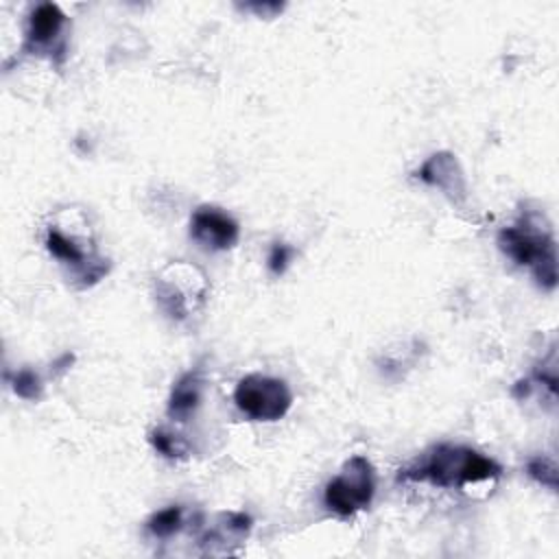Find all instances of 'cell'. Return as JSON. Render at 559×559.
Wrapping results in <instances>:
<instances>
[{
	"mask_svg": "<svg viewBox=\"0 0 559 559\" xmlns=\"http://www.w3.org/2000/svg\"><path fill=\"white\" fill-rule=\"evenodd\" d=\"M234 404L253 421H277L293 406V393L282 378L249 373L234 389Z\"/></svg>",
	"mask_w": 559,
	"mask_h": 559,
	"instance_id": "obj_6",
	"label": "cell"
},
{
	"mask_svg": "<svg viewBox=\"0 0 559 559\" xmlns=\"http://www.w3.org/2000/svg\"><path fill=\"white\" fill-rule=\"evenodd\" d=\"M245 9H251V11H255V13L262 15V17H273L277 11L284 9V4H275V2H266V4H247Z\"/></svg>",
	"mask_w": 559,
	"mask_h": 559,
	"instance_id": "obj_17",
	"label": "cell"
},
{
	"mask_svg": "<svg viewBox=\"0 0 559 559\" xmlns=\"http://www.w3.org/2000/svg\"><path fill=\"white\" fill-rule=\"evenodd\" d=\"M526 474L539 483L542 487H548V489H557V465L552 459L548 456H533L528 463H526Z\"/></svg>",
	"mask_w": 559,
	"mask_h": 559,
	"instance_id": "obj_15",
	"label": "cell"
},
{
	"mask_svg": "<svg viewBox=\"0 0 559 559\" xmlns=\"http://www.w3.org/2000/svg\"><path fill=\"white\" fill-rule=\"evenodd\" d=\"M290 258H293V249L286 247V245H282V242H275V245L271 247V253H269V269H271L275 275H282V273L286 271Z\"/></svg>",
	"mask_w": 559,
	"mask_h": 559,
	"instance_id": "obj_16",
	"label": "cell"
},
{
	"mask_svg": "<svg viewBox=\"0 0 559 559\" xmlns=\"http://www.w3.org/2000/svg\"><path fill=\"white\" fill-rule=\"evenodd\" d=\"M207 297V275L186 260L168 262L155 277V299L164 314L175 323H186L201 314Z\"/></svg>",
	"mask_w": 559,
	"mask_h": 559,
	"instance_id": "obj_4",
	"label": "cell"
},
{
	"mask_svg": "<svg viewBox=\"0 0 559 559\" xmlns=\"http://www.w3.org/2000/svg\"><path fill=\"white\" fill-rule=\"evenodd\" d=\"M498 245L518 266L531 269L546 290L557 286V247L552 225L544 210H522L520 218L498 231Z\"/></svg>",
	"mask_w": 559,
	"mask_h": 559,
	"instance_id": "obj_3",
	"label": "cell"
},
{
	"mask_svg": "<svg viewBox=\"0 0 559 559\" xmlns=\"http://www.w3.org/2000/svg\"><path fill=\"white\" fill-rule=\"evenodd\" d=\"M63 26H66V15L57 4L52 2L37 4L28 17L24 48L33 52H41V50L61 52Z\"/></svg>",
	"mask_w": 559,
	"mask_h": 559,
	"instance_id": "obj_9",
	"label": "cell"
},
{
	"mask_svg": "<svg viewBox=\"0 0 559 559\" xmlns=\"http://www.w3.org/2000/svg\"><path fill=\"white\" fill-rule=\"evenodd\" d=\"M181 526H183V507H179V504L159 509L146 520V531L157 539L173 537L175 533L181 531Z\"/></svg>",
	"mask_w": 559,
	"mask_h": 559,
	"instance_id": "obj_12",
	"label": "cell"
},
{
	"mask_svg": "<svg viewBox=\"0 0 559 559\" xmlns=\"http://www.w3.org/2000/svg\"><path fill=\"white\" fill-rule=\"evenodd\" d=\"M44 242L48 253L70 269V280L76 288L94 286L109 269L107 260L98 253L94 229L83 210L68 207L59 212L48 225Z\"/></svg>",
	"mask_w": 559,
	"mask_h": 559,
	"instance_id": "obj_2",
	"label": "cell"
},
{
	"mask_svg": "<svg viewBox=\"0 0 559 559\" xmlns=\"http://www.w3.org/2000/svg\"><path fill=\"white\" fill-rule=\"evenodd\" d=\"M251 533V518L240 511L218 513L216 520L203 531L199 544L207 555L231 552L236 544H242Z\"/></svg>",
	"mask_w": 559,
	"mask_h": 559,
	"instance_id": "obj_10",
	"label": "cell"
},
{
	"mask_svg": "<svg viewBox=\"0 0 559 559\" xmlns=\"http://www.w3.org/2000/svg\"><path fill=\"white\" fill-rule=\"evenodd\" d=\"M415 177L419 181H424L426 186L441 190L452 203L463 205L465 199H467V181H465L463 168H461L459 159L448 151L432 153L415 170Z\"/></svg>",
	"mask_w": 559,
	"mask_h": 559,
	"instance_id": "obj_8",
	"label": "cell"
},
{
	"mask_svg": "<svg viewBox=\"0 0 559 559\" xmlns=\"http://www.w3.org/2000/svg\"><path fill=\"white\" fill-rule=\"evenodd\" d=\"M376 493V469L362 454L349 456L323 489V504L338 518L365 511Z\"/></svg>",
	"mask_w": 559,
	"mask_h": 559,
	"instance_id": "obj_5",
	"label": "cell"
},
{
	"mask_svg": "<svg viewBox=\"0 0 559 559\" xmlns=\"http://www.w3.org/2000/svg\"><path fill=\"white\" fill-rule=\"evenodd\" d=\"M190 238L207 251H227L236 247L240 227L225 210L216 205H201L190 216Z\"/></svg>",
	"mask_w": 559,
	"mask_h": 559,
	"instance_id": "obj_7",
	"label": "cell"
},
{
	"mask_svg": "<svg viewBox=\"0 0 559 559\" xmlns=\"http://www.w3.org/2000/svg\"><path fill=\"white\" fill-rule=\"evenodd\" d=\"M203 397V376L199 369L186 371L170 389L166 413L173 421H188Z\"/></svg>",
	"mask_w": 559,
	"mask_h": 559,
	"instance_id": "obj_11",
	"label": "cell"
},
{
	"mask_svg": "<svg viewBox=\"0 0 559 559\" xmlns=\"http://www.w3.org/2000/svg\"><path fill=\"white\" fill-rule=\"evenodd\" d=\"M500 474L502 467L478 450L454 443H439L415 463L400 469L397 480L430 483L441 489H461L472 493L483 485L491 487Z\"/></svg>",
	"mask_w": 559,
	"mask_h": 559,
	"instance_id": "obj_1",
	"label": "cell"
},
{
	"mask_svg": "<svg viewBox=\"0 0 559 559\" xmlns=\"http://www.w3.org/2000/svg\"><path fill=\"white\" fill-rule=\"evenodd\" d=\"M9 384L13 389L15 395L24 397V400H31V402H37L44 393V384H41V378L33 371V369H20L15 371L11 378H9Z\"/></svg>",
	"mask_w": 559,
	"mask_h": 559,
	"instance_id": "obj_14",
	"label": "cell"
},
{
	"mask_svg": "<svg viewBox=\"0 0 559 559\" xmlns=\"http://www.w3.org/2000/svg\"><path fill=\"white\" fill-rule=\"evenodd\" d=\"M151 445L166 459H183L188 456V441L173 432V430H166V428H155L148 437Z\"/></svg>",
	"mask_w": 559,
	"mask_h": 559,
	"instance_id": "obj_13",
	"label": "cell"
}]
</instances>
